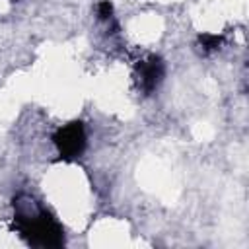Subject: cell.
Returning <instances> with one entry per match:
<instances>
[{
  "label": "cell",
  "instance_id": "5",
  "mask_svg": "<svg viewBox=\"0 0 249 249\" xmlns=\"http://www.w3.org/2000/svg\"><path fill=\"white\" fill-rule=\"evenodd\" d=\"M99 16L101 18H109L111 16V4L109 2H101L99 4Z\"/></svg>",
  "mask_w": 249,
  "mask_h": 249
},
{
  "label": "cell",
  "instance_id": "1",
  "mask_svg": "<svg viewBox=\"0 0 249 249\" xmlns=\"http://www.w3.org/2000/svg\"><path fill=\"white\" fill-rule=\"evenodd\" d=\"M18 204V226L23 237L29 239V243L39 247H58L62 245V230L56 226V222L37 208V204L27 198L25 202Z\"/></svg>",
  "mask_w": 249,
  "mask_h": 249
},
{
  "label": "cell",
  "instance_id": "4",
  "mask_svg": "<svg viewBox=\"0 0 249 249\" xmlns=\"http://www.w3.org/2000/svg\"><path fill=\"white\" fill-rule=\"evenodd\" d=\"M202 41H204V47H206V49H216V47L220 45V39L214 37V35H204Z\"/></svg>",
  "mask_w": 249,
  "mask_h": 249
},
{
  "label": "cell",
  "instance_id": "2",
  "mask_svg": "<svg viewBox=\"0 0 249 249\" xmlns=\"http://www.w3.org/2000/svg\"><path fill=\"white\" fill-rule=\"evenodd\" d=\"M54 144H56L60 156H64V158L78 156L84 150V144H86L82 124L80 123H70V124L62 126L54 136Z\"/></svg>",
  "mask_w": 249,
  "mask_h": 249
},
{
  "label": "cell",
  "instance_id": "3",
  "mask_svg": "<svg viewBox=\"0 0 249 249\" xmlns=\"http://www.w3.org/2000/svg\"><path fill=\"white\" fill-rule=\"evenodd\" d=\"M138 76H140V86L146 91H152L163 76V66H161L160 58H150V60L142 62L138 66Z\"/></svg>",
  "mask_w": 249,
  "mask_h": 249
}]
</instances>
